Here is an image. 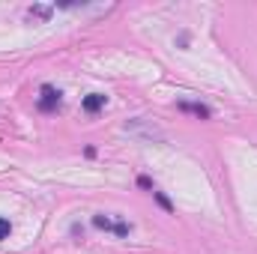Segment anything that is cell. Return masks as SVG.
Returning a JSON list of instances; mask_svg holds the SVG:
<instances>
[{"instance_id": "obj_1", "label": "cell", "mask_w": 257, "mask_h": 254, "mask_svg": "<svg viewBox=\"0 0 257 254\" xmlns=\"http://www.w3.org/2000/svg\"><path fill=\"white\" fill-rule=\"evenodd\" d=\"M57 105H60V90L42 87V93H39V108H42V111H54Z\"/></svg>"}, {"instance_id": "obj_2", "label": "cell", "mask_w": 257, "mask_h": 254, "mask_svg": "<svg viewBox=\"0 0 257 254\" xmlns=\"http://www.w3.org/2000/svg\"><path fill=\"white\" fill-rule=\"evenodd\" d=\"M93 224H96L99 230H114L117 236H126V233H128V224H114V221H111V218H105V215H96V218H93Z\"/></svg>"}, {"instance_id": "obj_3", "label": "cell", "mask_w": 257, "mask_h": 254, "mask_svg": "<svg viewBox=\"0 0 257 254\" xmlns=\"http://www.w3.org/2000/svg\"><path fill=\"white\" fill-rule=\"evenodd\" d=\"M81 105H84V111H87V114H96V111H102V108H105V96H102V93H90V96H84V102H81Z\"/></svg>"}, {"instance_id": "obj_4", "label": "cell", "mask_w": 257, "mask_h": 254, "mask_svg": "<svg viewBox=\"0 0 257 254\" xmlns=\"http://www.w3.org/2000/svg\"><path fill=\"white\" fill-rule=\"evenodd\" d=\"M177 108H180V111H189L194 117H203V120L209 117V108H206V105H197V102H180Z\"/></svg>"}, {"instance_id": "obj_5", "label": "cell", "mask_w": 257, "mask_h": 254, "mask_svg": "<svg viewBox=\"0 0 257 254\" xmlns=\"http://www.w3.org/2000/svg\"><path fill=\"white\" fill-rule=\"evenodd\" d=\"M30 18H51V6H42V3L30 6Z\"/></svg>"}, {"instance_id": "obj_6", "label": "cell", "mask_w": 257, "mask_h": 254, "mask_svg": "<svg viewBox=\"0 0 257 254\" xmlns=\"http://www.w3.org/2000/svg\"><path fill=\"white\" fill-rule=\"evenodd\" d=\"M156 200H159V206H162V209H168V212H171V200H168L162 191H156Z\"/></svg>"}, {"instance_id": "obj_7", "label": "cell", "mask_w": 257, "mask_h": 254, "mask_svg": "<svg viewBox=\"0 0 257 254\" xmlns=\"http://www.w3.org/2000/svg\"><path fill=\"white\" fill-rule=\"evenodd\" d=\"M9 230H12V224H9L6 218H0V239H6V236H9Z\"/></svg>"}, {"instance_id": "obj_8", "label": "cell", "mask_w": 257, "mask_h": 254, "mask_svg": "<svg viewBox=\"0 0 257 254\" xmlns=\"http://www.w3.org/2000/svg\"><path fill=\"white\" fill-rule=\"evenodd\" d=\"M138 186H141V189H153V183H150V177H141V180H138Z\"/></svg>"}]
</instances>
